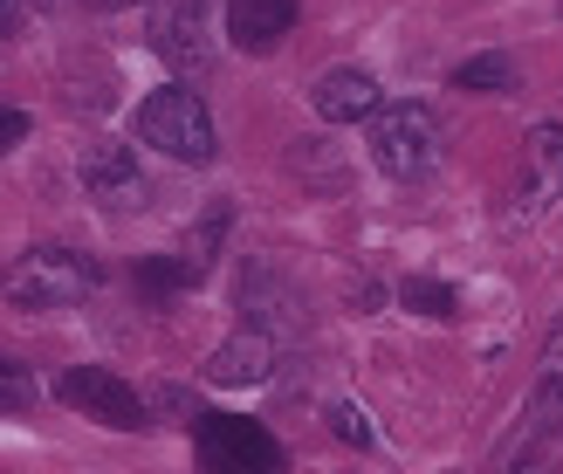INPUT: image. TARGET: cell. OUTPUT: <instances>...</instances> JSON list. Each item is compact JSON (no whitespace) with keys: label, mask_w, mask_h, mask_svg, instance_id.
I'll return each mask as SVG.
<instances>
[{"label":"cell","mask_w":563,"mask_h":474,"mask_svg":"<svg viewBox=\"0 0 563 474\" xmlns=\"http://www.w3.org/2000/svg\"><path fill=\"white\" fill-rule=\"evenodd\" d=\"M330 433L344 440V448H357V454L378 448V427H372V412H364L357 399H336V406H330Z\"/></svg>","instance_id":"obj_17"},{"label":"cell","mask_w":563,"mask_h":474,"mask_svg":"<svg viewBox=\"0 0 563 474\" xmlns=\"http://www.w3.org/2000/svg\"><path fill=\"white\" fill-rule=\"evenodd\" d=\"M296 27V0H228V42L247 55H268Z\"/></svg>","instance_id":"obj_13"},{"label":"cell","mask_w":563,"mask_h":474,"mask_svg":"<svg viewBox=\"0 0 563 474\" xmlns=\"http://www.w3.org/2000/svg\"><path fill=\"white\" fill-rule=\"evenodd\" d=\"M275 338L268 330H255V323H241L228 344H220L213 357H207V385H262L268 372H275Z\"/></svg>","instance_id":"obj_12"},{"label":"cell","mask_w":563,"mask_h":474,"mask_svg":"<svg viewBox=\"0 0 563 474\" xmlns=\"http://www.w3.org/2000/svg\"><path fill=\"white\" fill-rule=\"evenodd\" d=\"M76 173H82V192L103 213H145L152 207V179H145V165H137L131 145H90L76 158Z\"/></svg>","instance_id":"obj_6"},{"label":"cell","mask_w":563,"mask_h":474,"mask_svg":"<svg viewBox=\"0 0 563 474\" xmlns=\"http://www.w3.org/2000/svg\"><path fill=\"white\" fill-rule=\"evenodd\" d=\"M21 27V0H0V35H14Z\"/></svg>","instance_id":"obj_21"},{"label":"cell","mask_w":563,"mask_h":474,"mask_svg":"<svg viewBox=\"0 0 563 474\" xmlns=\"http://www.w3.org/2000/svg\"><path fill=\"white\" fill-rule=\"evenodd\" d=\"M192 461L200 474H282V440L241 412H200L192 420Z\"/></svg>","instance_id":"obj_3"},{"label":"cell","mask_w":563,"mask_h":474,"mask_svg":"<svg viewBox=\"0 0 563 474\" xmlns=\"http://www.w3.org/2000/svg\"><path fill=\"white\" fill-rule=\"evenodd\" d=\"M48 8H63V0H48Z\"/></svg>","instance_id":"obj_23"},{"label":"cell","mask_w":563,"mask_h":474,"mask_svg":"<svg viewBox=\"0 0 563 474\" xmlns=\"http://www.w3.org/2000/svg\"><path fill=\"white\" fill-rule=\"evenodd\" d=\"M97 289V262L76 255V247H27V255H14L8 283H0V296H8V310L21 317H55V310H76V302H90Z\"/></svg>","instance_id":"obj_1"},{"label":"cell","mask_w":563,"mask_h":474,"mask_svg":"<svg viewBox=\"0 0 563 474\" xmlns=\"http://www.w3.org/2000/svg\"><path fill=\"white\" fill-rule=\"evenodd\" d=\"M378 103L385 97L364 69H330V76H317V90H309V110H317L323 124H372Z\"/></svg>","instance_id":"obj_11"},{"label":"cell","mask_w":563,"mask_h":474,"mask_svg":"<svg viewBox=\"0 0 563 474\" xmlns=\"http://www.w3.org/2000/svg\"><path fill=\"white\" fill-rule=\"evenodd\" d=\"M234 302H241V323L268 330L275 344L302 330V302L289 296V283H282V275H275L268 262H247V268H241V289H234Z\"/></svg>","instance_id":"obj_9"},{"label":"cell","mask_w":563,"mask_h":474,"mask_svg":"<svg viewBox=\"0 0 563 474\" xmlns=\"http://www.w3.org/2000/svg\"><path fill=\"white\" fill-rule=\"evenodd\" d=\"M399 302H406L412 317H454V310H461L454 283H440V275H406V283H399Z\"/></svg>","instance_id":"obj_15"},{"label":"cell","mask_w":563,"mask_h":474,"mask_svg":"<svg viewBox=\"0 0 563 474\" xmlns=\"http://www.w3.org/2000/svg\"><path fill=\"white\" fill-rule=\"evenodd\" d=\"M35 399H42L35 372H27V365H14V357H0V420H8V412H27Z\"/></svg>","instance_id":"obj_18"},{"label":"cell","mask_w":563,"mask_h":474,"mask_svg":"<svg viewBox=\"0 0 563 474\" xmlns=\"http://www.w3.org/2000/svg\"><path fill=\"white\" fill-rule=\"evenodd\" d=\"M563 200V124H537L522 145V192L509 200V228H529Z\"/></svg>","instance_id":"obj_7"},{"label":"cell","mask_w":563,"mask_h":474,"mask_svg":"<svg viewBox=\"0 0 563 474\" xmlns=\"http://www.w3.org/2000/svg\"><path fill=\"white\" fill-rule=\"evenodd\" d=\"M543 372H556V378H563V317L550 323V338H543Z\"/></svg>","instance_id":"obj_20"},{"label":"cell","mask_w":563,"mask_h":474,"mask_svg":"<svg viewBox=\"0 0 563 474\" xmlns=\"http://www.w3.org/2000/svg\"><path fill=\"white\" fill-rule=\"evenodd\" d=\"M97 14H118V8H137V0H90Z\"/></svg>","instance_id":"obj_22"},{"label":"cell","mask_w":563,"mask_h":474,"mask_svg":"<svg viewBox=\"0 0 563 474\" xmlns=\"http://www.w3.org/2000/svg\"><path fill=\"white\" fill-rule=\"evenodd\" d=\"M131 289L152 296V302L192 296V289H200V262H186V255H137L131 262Z\"/></svg>","instance_id":"obj_14"},{"label":"cell","mask_w":563,"mask_h":474,"mask_svg":"<svg viewBox=\"0 0 563 474\" xmlns=\"http://www.w3.org/2000/svg\"><path fill=\"white\" fill-rule=\"evenodd\" d=\"M454 90H516V63L509 55H474V63H454Z\"/></svg>","instance_id":"obj_16"},{"label":"cell","mask_w":563,"mask_h":474,"mask_svg":"<svg viewBox=\"0 0 563 474\" xmlns=\"http://www.w3.org/2000/svg\"><path fill=\"white\" fill-rule=\"evenodd\" d=\"M152 48L173 69H207L213 63V0H165L152 14Z\"/></svg>","instance_id":"obj_8"},{"label":"cell","mask_w":563,"mask_h":474,"mask_svg":"<svg viewBox=\"0 0 563 474\" xmlns=\"http://www.w3.org/2000/svg\"><path fill=\"white\" fill-rule=\"evenodd\" d=\"M27 137V110H14V103H0V158H8L14 145Z\"/></svg>","instance_id":"obj_19"},{"label":"cell","mask_w":563,"mask_h":474,"mask_svg":"<svg viewBox=\"0 0 563 474\" xmlns=\"http://www.w3.org/2000/svg\"><path fill=\"white\" fill-rule=\"evenodd\" d=\"M372 158H378V173L385 179H399V186H419L433 173V158H440V131H433V110L427 103H378V118H372Z\"/></svg>","instance_id":"obj_4"},{"label":"cell","mask_w":563,"mask_h":474,"mask_svg":"<svg viewBox=\"0 0 563 474\" xmlns=\"http://www.w3.org/2000/svg\"><path fill=\"white\" fill-rule=\"evenodd\" d=\"M556 467H563V420H529V412H516L509 440L488 461V474H556Z\"/></svg>","instance_id":"obj_10"},{"label":"cell","mask_w":563,"mask_h":474,"mask_svg":"<svg viewBox=\"0 0 563 474\" xmlns=\"http://www.w3.org/2000/svg\"><path fill=\"white\" fill-rule=\"evenodd\" d=\"M137 137H145L152 152L179 158V165H207L220 152V131L207 118V103L186 90V82H165V90H152L145 103H137Z\"/></svg>","instance_id":"obj_2"},{"label":"cell","mask_w":563,"mask_h":474,"mask_svg":"<svg viewBox=\"0 0 563 474\" xmlns=\"http://www.w3.org/2000/svg\"><path fill=\"white\" fill-rule=\"evenodd\" d=\"M556 14H563V0H556Z\"/></svg>","instance_id":"obj_24"},{"label":"cell","mask_w":563,"mask_h":474,"mask_svg":"<svg viewBox=\"0 0 563 474\" xmlns=\"http://www.w3.org/2000/svg\"><path fill=\"white\" fill-rule=\"evenodd\" d=\"M55 399H63L69 412H82V420H97V427H118V433H137L152 420V406L137 399V385L118 378V372H103V365H69L63 378H55Z\"/></svg>","instance_id":"obj_5"}]
</instances>
